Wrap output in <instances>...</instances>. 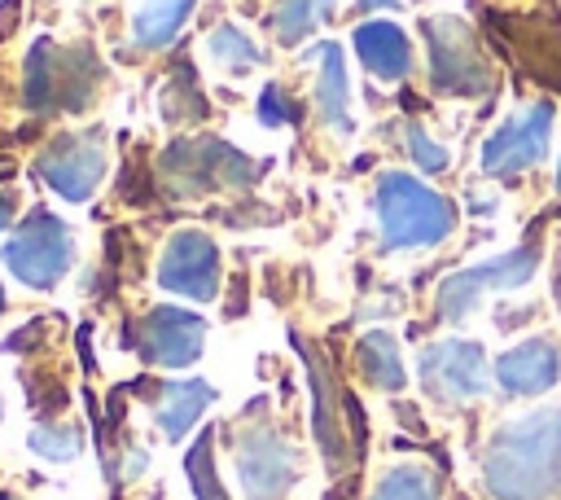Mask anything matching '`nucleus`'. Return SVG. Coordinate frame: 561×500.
I'll return each instance as SVG.
<instances>
[{"instance_id": "obj_1", "label": "nucleus", "mask_w": 561, "mask_h": 500, "mask_svg": "<svg viewBox=\"0 0 561 500\" xmlns=\"http://www.w3.org/2000/svg\"><path fill=\"white\" fill-rule=\"evenodd\" d=\"M482 482L495 500H557L561 496V408H539L500 425L482 452Z\"/></svg>"}, {"instance_id": "obj_2", "label": "nucleus", "mask_w": 561, "mask_h": 500, "mask_svg": "<svg viewBox=\"0 0 561 500\" xmlns=\"http://www.w3.org/2000/svg\"><path fill=\"white\" fill-rule=\"evenodd\" d=\"M373 211L386 250L438 246L456 228V206L412 171H381L373 189Z\"/></svg>"}, {"instance_id": "obj_3", "label": "nucleus", "mask_w": 561, "mask_h": 500, "mask_svg": "<svg viewBox=\"0 0 561 500\" xmlns=\"http://www.w3.org/2000/svg\"><path fill=\"white\" fill-rule=\"evenodd\" d=\"M101 79V61L88 44L39 39L22 66V101L31 110H83Z\"/></svg>"}, {"instance_id": "obj_4", "label": "nucleus", "mask_w": 561, "mask_h": 500, "mask_svg": "<svg viewBox=\"0 0 561 500\" xmlns=\"http://www.w3.org/2000/svg\"><path fill=\"white\" fill-rule=\"evenodd\" d=\"M263 175L254 158H245L237 145L215 136H184L162 154V180L175 197L210 193V189H245Z\"/></svg>"}, {"instance_id": "obj_5", "label": "nucleus", "mask_w": 561, "mask_h": 500, "mask_svg": "<svg viewBox=\"0 0 561 500\" xmlns=\"http://www.w3.org/2000/svg\"><path fill=\"white\" fill-rule=\"evenodd\" d=\"M0 259L22 285L53 289L75 263V237L53 211H26L22 224L9 232Z\"/></svg>"}, {"instance_id": "obj_6", "label": "nucleus", "mask_w": 561, "mask_h": 500, "mask_svg": "<svg viewBox=\"0 0 561 500\" xmlns=\"http://www.w3.org/2000/svg\"><path fill=\"white\" fill-rule=\"evenodd\" d=\"M539 272V246L526 241V246H513L495 259H482L473 268H460L451 276L438 281L434 289V307L443 320L460 325L469 311H478V303L491 294V289H522L530 276Z\"/></svg>"}, {"instance_id": "obj_7", "label": "nucleus", "mask_w": 561, "mask_h": 500, "mask_svg": "<svg viewBox=\"0 0 561 500\" xmlns=\"http://www.w3.org/2000/svg\"><path fill=\"white\" fill-rule=\"evenodd\" d=\"M425 39H430V83L438 92L478 96L491 88V66L478 53V39L460 18H430Z\"/></svg>"}, {"instance_id": "obj_8", "label": "nucleus", "mask_w": 561, "mask_h": 500, "mask_svg": "<svg viewBox=\"0 0 561 500\" xmlns=\"http://www.w3.org/2000/svg\"><path fill=\"white\" fill-rule=\"evenodd\" d=\"M552 101H535L526 110H513L482 145V171L495 175V180H508V175H522L530 167L543 162L548 154V140H552Z\"/></svg>"}, {"instance_id": "obj_9", "label": "nucleus", "mask_w": 561, "mask_h": 500, "mask_svg": "<svg viewBox=\"0 0 561 500\" xmlns=\"http://www.w3.org/2000/svg\"><path fill=\"white\" fill-rule=\"evenodd\" d=\"M416 373L425 382V390L443 404H465V399H482L491 390V364L486 351L469 338H443L430 342L416 360Z\"/></svg>"}, {"instance_id": "obj_10", "label": "nucleus", "mask_w": 561, "mask_h": 500, "mask_svg": "<svg viewBox=\"0 0 561 500\" xmlns=\"http://www.w3.org/2000/svg\"><path fill=\"white\" fill-rule=\"evenodd\" d=\"M39 180L66 197V202H88L96 193V184L105 180V140L101 132H66L53 136L39 158H35Z\"/></svg>"}, {"instance_id": "obj_11", "label": "nucleus", "mask_w": 561, "mask_h": 500, "mask_svg": "<svg viewBox=\"0 0 561 500\" xmlns=\"http://www.w3.org/2000/svg\"><path fill=\"white\" fill-rule=\"evenodd\" d=\"M237 482L245 500H285L298 482V452L289 439L259 425L237 443Z\"/></svg>"}, {"instance_id": "obj_12", "label": "nucleus", "mask_w": 561, "mask_h": 500, "mask_svg": "<svg viewBox=\"0 0 561 500\" xmlns=\"http://www.w3.org/2000/svg\"><path fill=\"white\" fill-rule=\"evenodd\" d=\"M131 342L136 351L158 364V368H184L202 355V342H206V320L197 311H184V307H149L136 329H131Z\"/></svg>"}, {"instance_id": "obj_13", "label": "nucleus", "mask_w": 561, "mask_h": 500, "mask_svg": "<svg viewBox=\"0 0 561 500\" xmlns=\"http://www.w3.org/2000/svg\"><path fill=\"white\" fill-rule=\"evenodd\" d=\"M158 285L184 294L193 303H210L219 294V250L206 232H175L158 259Z\"/></svg>"}, {"instance_id": "obj_14", "label": "nucleus", "mask_w": 561, "mask_h": 500, "mask_svg": "<svg viewBox=\"0 0 561 500\" xmlns=\"http://www.w3.org/2000/svg\"><path fill=\"white\" fill-rule=\"evenodd\" d=\"M495 386L513 399H535L543 390H552L561 382V346L552 338H526L517 346H508L495 368H491Z\"/></svg>"}, {"instance_id": "obj_15", "label": "nucleus", "mask_w": 561, "mask_h": 500, "mask_svg": "<svg viewBox=\"0 0 561 500\" xmlns=\"http://www.w3.org/2000/svg\"><path fill=\"white\" fill-rule=\"evenodd\" d=\"M307 61H320V75H316V105H320V118L329 132L337 136H351L355 132V118H351V83H346V66H342V48L333 39H320L307 48Z\"/></svg>"}, {"instance_id": "obj_16", "label": "nucleus", "mask_w": 561, "mask_h": 500, "mask_svg": "<svg viewBox=\"0 0 561 500\" xmlns=\"http://www.w3.org/2000/svg\"><path fill=\"white\" fill-rule=\"evenodd\" d=\"M355 53L373 79H408L412 70V44L403 26L381 22V18H368L355 26Z\"/></svg>"}, {"instance_id": "obj_17", "label": "nucleus", "mask_w": 561, "mask_h": 500, "mask_svg": "<svg viewBox=\"0 0 561 500\" xmlns=\"http://www.w3.org/2000/svg\"><path fill=\"white\" fill-rule=\"evenodd\" d=\"M210 404H215V386L202 382V377L162 382V395H158V425H162V434L167 439H184Z\"/></svg>"}, {"instance_id": "obj_18", "label": "nucleus", "mask_w": 561, "mask_h": 500, "mask_svg": "<svg viewBox=\"0 0 561 500\" xmlns=\"http://www.w3.org/2000/svg\"><path fill=\"white\" fill-rule=\"evenodd\" d=\"M197 0H140L131 18V44L136 48H167L180 26L188 22Z\"/></svg>"}, {"instance_id": "obj_19", "label": "nucleus", "mask_w": 561, "mask_h": 500, "mask_svg": "<svg viewBox=\"0 0 561 500\" xmlns=\"http://www.w3.org/2000/svg\"><path fill=\"white\" fill-rule=\"evenodd\" d=\"M355 364H359L364 382L377 386V390H399L403 386V355H399L394 333H386V329H373V333L359 338Z\"/></svg>"}, {"instance_id": "obj_20", "label": "nucleus", "mask_w": 561, "mask_h": 500, "mask_svg": "<svg viewBox=\"0 0 561 500\" xmlns=\"http://www.w3.org/2000/svg\"><path fill=\"white\" fill-rule=\"evenodd\" d=\"M373 500H438L434 469H430V465H416V461L390 465V469L377 478Z\"/></svg>"}, {"instance_id": "obj_21", "label": "nucleus", "mask_w": 561, "mask_h": 500, "mask_svg": "<svg viewBox=\"0 0 561 500\" xmlns=\"http://www.w3.org/2000/svg\"><path fill=\"white\" fill-rule=\"evenodd\" d=\"M206 53L224 66V70H232V75H245V70H254L259 61H263V48L241 31V26H215L210 31V39H206Z\"/></svg>"}, {"instance_id": "obj_22", "label": "nucleus", "mask_w": 561, "mask_h": 500, "mask_svg": "<svg viewBox=\"0 0 561 500\" xmlns=\"http://www.w3.org/2000/svg\"><path fill=\"white\" fill-rule=\"evenodd\" d=\"M333 13V0H280L272 13V31L280 44H298Z\"/></svg>"}, {"instance_id": "obj_23", "label": "nucleus", "mask_w": 561, "mask_h": 500, "mask_svg": "<svg viewBox=\"0 0 561 500\" xmlns=\"http://www.w3.org/2000/svg\"><path fill=\"white\" fill-rule=\"evenodd\" d=\"M184 469H188V487L197 500H228V491L219 487V474H215V456H210V430L197 434V443L188 447L184 456Z\"/></svg>"}, {"instance_id": "obj_24", "label": "nucleus", "mask_w": 561, "mask_h": 500, "mask_svg": "<svg viewBox=\"0 0 561 500\" xmlns=\"http://www.w3.org/2000/svg\"><path fill=\"white\" fill-rule=\"evenodd\" d=\"M79 447H83V439H79V430L66 425V421H48V425H35V430H31V452H39V456H48V461H75Z\"/></svg>"}, {"instance_id": "obj_25", "label": "nucleus", "mask_w": 561, "mask_h": 500, "mask_svg": "<svg viewBox=\"0 0 561 500\" xmlns=\"http://www.w3.org/2000/svg\"><path fill=\"white\" fill-rule=\"evenodd\" d=\"M403 145H408V154H412V162H416V171H443L447 162H451V154L416 123V118H408L403 123Z\"/></svg>"}, {"instance_id": "obj_26", "label": "nucleus", "mask_w": 561, "mask_h": 500, "mask_svg": "<svg viewBox=\"0 0 561 500\" xmlns=\"http://www.w3.org/2000/svg\"><path fill=\"white\" fill-rule=\"evenodd\" d=\"M294 118H298V110H294V101L285 96V88H280V83H267L263 96H259V123H263V127H285V123H294Z\"/></svg>"}, {"instance_id": "obj_27", "label": "nucleus", "mask_w": 561, "mask_h": 500, "mask_svg": "<svg viewBox=\"0 0 561 500\" xmlns=\"http://www.w3.org/2000/svg\"><path fill=\"white\" fill-rule=\"evenodd\" d=\"M9 219H13V197H9V193H0V228H4Z\"/></svg>"}, {"instance_id": "obj_28", "label": "nucleus", "mask_w": 561, "mask_h": 500, "mask_svg": "<svg viewBox=\"0 0 561 500\" xmlns=\"http://www.w3.org/2000/svg\"><path fill=\"white\" fill-rule=\"evenodd\" d=\"M394 4H399V0H359V9H368V13H373V9H394Z\"/></svg>"}, {"instance_id": "obj_29", "label": "nucleus", "mask_w": 561, "mask_h": 500, "mask_svg": "<svg viewBox=\"0 0 561 500\" xmlns=\"http://www.w3.org/2000/svg\"><path fill=\"white\" fill-rule=\"evenodd\" d=\"M557 189H561V162H557Z\"/></svg>"}, {"instance_id": "obj_30", "label": "nucleus", "mask_w": 561, "mask_h": 500, "mask_svg": "<svg viewBox=\"0 0 561 500\" xmlns=\"http://www.w3.org/2000/svg\"><path fill=\"white\" fill-rule=\"evenodd\" d=\"M0 311H4V289H0Z\"/></svg>"}, {"instance_id": "obj_31", "label": "nucleus", "mask_w": 561, "mask_h": 500, "mask_svg": "<svg viewBox=\"0 0 561 500\" xmlns=\"http://www.w3.org/2000/svg\"><path fill=\"white\" fill-rule=\"evenodd\" d=\"M0 500H18V496H0Z\"/></svg>"}]
</instances>
